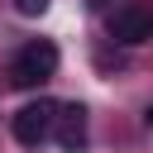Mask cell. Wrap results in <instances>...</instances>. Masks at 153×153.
<instances>
[{"mask_svg": "<svg viewBox=\"0 0 153 153\" xmlns=\"http://www.w3.org/2000/svg\"><path fill=\"white\" fill-rule=\"evenodd\" d=\"M53 72H57V43H48V38L24 43V48H19V57L10 62V81H14V86H24V91L43 86Z\"/></svg>", "mask_w": 153, "mask_h": 153, "instance_id": "6da1fadb", "label": "cell"}, {"mask_svg": "<svg viewBox=\"0 0 153 153\" xmlns=\"http://www.w3.org/2000/svg\"><path fill=\"white\" fill-rule=\"evenodd\" d=\"M53 120H57V105H53V100H29L24 110H14L10 129H14V139H19L24 148H38V143L53 134Z\"/></svg>", "mask_w": 153, "mask_h": 153, "instance_id": "7a4b0ae2", "label": "cell"}, {"mask_svg": "<svg viewBox=\"0 0 153 153\" xmlns=\"http://www.w3.org/2000/svg\"><path fill=\"white\" fill-rule=\"evenodd\" d=\"M110 38L134 48V43H148L153 38V10L148 5H120L110 14Z\"/></svg>", "mask_w": 153, "mask_h": 153, "instance_id": "3957f363", "label": "cell"}, {"mask_svg": "<svg viewBox=\"0 0 153 153\" xmlns=\"http://www.w3.org/2000/svg\"><path fill=\"white\" fill-rule=\"evenodd\" d=\"M53 139L62 153H81L86 148V105H57V120H53Z\"/></svg>", "mask_w": 153, "mask_h": 153, "instance_id": "277c9868", "label": "cell"}, {"mask_svg": "<svg viewBox=\"0 0 153 153\" xmlns=\"http://www.w3.org/2000/svg\"><path fill=\"white\" fill-rule=\"evenodd\" d=\"M14 10H19V14H43L48 0H14Z\"/></svg>", "mask_w": 153, "mask_h": 153, "instance_id": "5b68a950", "label": "cell"}, {"mask_svg": "<svg viewBox=\"0 0 153 153\" xmlns=\"http://www.w3.org/2000/svg\"><path fill=\"white\" fill-rule=\"evenodd\" d=\"M86 5H91V10H105V5H110V0H86Z\"/></svg>", "mask_w": 153, "mask_h": 153, "instance_id": "8992f818", "label": "cell"}, {"mask_svg": "<svg viewBox=\"0 0 153 153\" xmlns=\"http://www.w3.org/2000/svg\"><path fill=\"white\" fill-rule=\"evenodd\" d=\"M143 124H148V129H153V105H148V110H143Z\"/></svg>", "mask_w": 153, "mask_h": 153, "instance_id": "52a82bcc", "label": "cell"}]
</instances>
